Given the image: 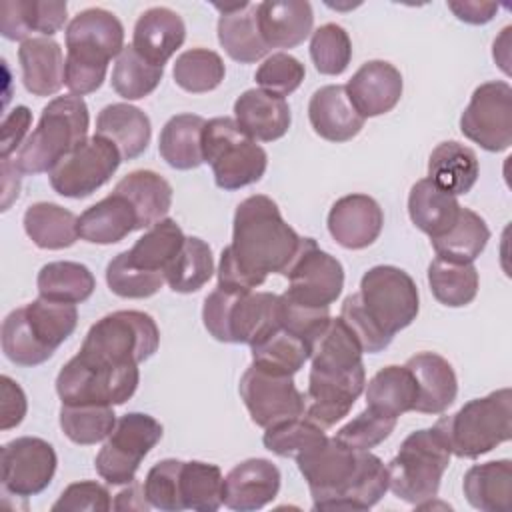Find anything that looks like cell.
<instances>
[{
  "label": "cell",
  "instance_id": "cell-38",
  "mask_svg": "<svg viewBox=\"0 0 512 512\" xmlns=\"http://www.w3.org/2000/svg\"><path fill=\"white\" fill-rule=\"evenodd\" d=\"M418 398V386L412 372L406 366H384L366 384V406L398 418L414 410Z\"/></svg>",
  "mask_w": 512,
  "mask_h": 512
},
{
  "label": "cell",
  "instance_id": "cell-62",
  "mask_svg": "<svg viewBox=\"0 0 512 512\" xmlns=\"http://www.w3.org/2000/svg\"><path fill=\"white\" fill-rule=\"evenodd\" d=\"M112 508L114 510H148L150 502L146 500L144 484L136 482V478H134L130 484H126L124 490H120L116 494V500L112 502Z\"/></svg>",
  "mask_w": 512,
  "mask_h": 512
},
{
  "label": "cell",
  "instance_id": "cell-30",
  "mask_svg": "<svg viewBox=\"0 0 512 512\" xmlns=\"http://www.w3.org/2000/svg\"><path fill=\"white\" fill-rule=\"evenodd\" d=\"M96 134L110 140L118 148L122 160H134L148 148L152 126L146 112L138 106L116 102L98 112Z\"/></svg>",
  "mask_w": 512,
  "mask_h": 512
},
{
  "label": "cell",
  "instance_id": "cell-54",
  "mask_svg": "<svg viewBox=\"0 0 512 512\" xmlns=\"http://www.w3.org/2000/svg\"><path fill=\"white\" fill-rule=\"evenodd\" d=\"M180 468L182 460L166 458L156 462L144 480V494L152 508L164 512H180L184 510L180 498Z\"/></svg>",
  "mask_w": 512,
  "mask_h": 512
},
{
  "label": "cell",
  "instance_id": "cell-42",
  "mask_svg": "<svg viewBox=\"0 0 512 512\" xmlns=\"http://www.w3.org/2000/svg\"><path fill=\"white\" fill-rule=\"evenodd\" d=\"M428 284L440 304L462 308L478 294V270L472 262H454L436 256L428 266Z\"/></svg>",
  "mask_w": 512,
  "mask_h": 512
},
{
  "label": "cell",
  "instance_id": "cell-35",
  "mask_svg": "<svg viewBox=\"0 0 512 512\" xmlns=\"http://www.w3.org/2000/svg\"><path fill=\"white\" fill-rule=\"evenodd\" d=\"M478 174L480 164L476 152L456 140L440 142L428 158V178L452 196L468 194Z\"/></svg>",
  "mask_w": 512,
  "mask_h": 512
},
{
  "label": "cell",
  "instance_id": "cell-50",
  "mask_svg": "<svg viewBox=\"0 0 512 512\" xmlns=\"http://www.w3.org/2000/svg\"><path fill=\"white\" fill-rule=\"evenodd\" d=\"M2 350L18 366H38L54 352L48 350L30 330L24 306L12 310L2 322Z\"/></svg>",
  "mask_w": 512,
  "mask_h": 512
},
{
  "label": "cell",
  "instance_id": "cell-1",
  "mask_svg": "<svg viewBox=\"0 0 512 512\" xmlns=\"http://www.w3.org/2000/svg\"><path fill=\"white\" fill-rule=\"evenodd\" d=\"M308 482L314 510H368L388 490V468L370 450L324 438L294 458Z\"/></svg>",
  "mask_w": 512,
  "mask_h": 512
},
{
  "label": "cell",
  "instance_id": "cell-59",
  "mask_svg": "<svg viewBox=\"0 0 512 512\" xmlns=\"http://www.w3.org/2000/svg\"><path fill=\"white\" fill-rule=\"evenodd\" d=\"M32 122V112L26 106H16L2 120V138H0V158H8L16 148L28 138V128Z\"/></svg>",
  "mask_w": 512,
  "mask_h": 512
},
{
  "label": "cell",
  "instance_id": "cell-5",
  "mask_svg": "<svg viewBox=\"0 0 512 512\" xmlns=\"http://www.w3.org/2000/svg\"><path fill=\"white\" fill-rule=\"evenodd\" d=\"M88 126L90 116L82 96H56L42 108L38 126L20 146L14 160L16 168L22 174L50 172L68 152L88 138Z\"/></svg>",
  "mask_w": 512,
  "mask_h": 512
},
{
  "label": "cell",
  "instance_id": "cell-56",
  "mask_svg": "<svg viewBox=\"0 0 512 512\" xmlns=\"http://www.w3.org/2000/svg\"><path fill=\"white\" fill-rule=\"evenodd\" d=\"M304 76L306 70L298 58L286 52H274L258 66L254 80L260 90L284 98L302 84Z\"/></svg>",
  "mask_w": 512,
  "mask_h": 512
},
{
  "label": "cell",
  "instance_id": "cell-24",
  "mask_svg": "<svg viewBox=\"0 0 512 512\" xmlns=\"http://www.w3.org/2000/svg\"><path fill=\"white\" fill-rule=\"evenodd\" d=\"M256 20L268 48H294L312 34L314 12L306 0H268L256 4Z\"/></svg>",
  "mask_w": 512,
  "mask_h": 512
},
{
  "label": "cell",
  "instance_id": "cell-9",
  "mask_svg": "<svg viewBox=\"0 0 512 512\" xmlns=\"http://www.w3.org/2000/svg\"><path fill=\"white\" fill-rule=\"evenodd\" d=\"M158 346L160 330L150 314L118 310L90 326L78 352L98 362L128 366L148 360Z\"/></svg>",
  "mask_w": 512,
  "mask_h": 512
},
{
  "label": "cell",
  "instance_id": "cell-8",
  "mask_svg": "<svg viewBox=\"0 0 512 512\" xmlns=\"http://www.w3.org/2000/svg\"><path fill=\"white\" fill-rule=\"evenodd\" d=\"M202 154L212 168L216 186L222 190H238L258 182L268 166L266 150L228 116L206 122Z\"/></svg>",
  "mask_w": 512,
  "mask_h": 512
},
{
  "label": "cell",
  "instance_id": "cell-12",
  "mask_svg": "<svg viewBox=\"0 0 512 512\" xmlns=\"http://www.w3.org/2000/svg\"><path fill=\"white\" fill-rule=\"evenodd\" d=\"M162 424L144 412H128L116 420L114 430L96 454V472L114 486L136 478L144 456L160 442Z\"/></svg>",
  "mask_w": 512,
  "mask_h": 512
},
{
  "label": "cell",
  "instance_id": "cell-22",
  "mask_svg": "<svg viewBox=\"0 0 512 512\" xmlns=\"http://www.w3.org/2000/svg\"><path fill=\"white\" fill-rule=\"evenodd\" d=\"M312 130L328 142H348L362 128L366 118L352 104L346 86L328 84L318 88L308 102Z\"/></svg>",
  "mask_w": 512,
  "mask_h": 512
},
{
  "label": "cell",
  "instance_id": "cell-51",
  "mask_svg": "<svg viewBox=\"0 0 512 512\" xmlns=\"http://www.w3.org/2000/svg\"><path fill=\"white\" fill-rule=\"evenodd\" d=\"M264 430V448L282 458H296L326 438L324 428L316 426L304 416L282 420Z\"/></svg>",
  "mask_w": 512,
  "mask_h": 512
},
{
  "label": "cell",
  "instance_id": "cell-57",
  "mask_svg": "<svg viewBox=\"0 0 512 512\" xmlns=\"http://www.w3.org/2000/svg\"><path fill=\"white\" fill-rule=\"evenodd\" d=\"M340 318L342 322L350 328V332L356 336L358 344L362 346V352L368 354H376L382 352L384 348H388V344L392 342L390 336H386L364 312L358 294H350L344 298L342 308H340Z\"/></svg>",
  "mask_w": 512,
  "mask_h": 512
},
{
  "label": "cell",
  "instance_id": "cell-32",
  "mask_svg": "<svg viewBox=\"0 0 512 512\" xmlns=\"http://www.w3.org/2000/svg\"><path fill=\"white\" fill-rule=\"evenodd\" d=\"M116 194L124 196L138 216V230L164 220L172 206L170 182L154 170H134L116 182Z\"/></svg>",
  "mask_w": 512,
  "mask_h": 512
},
{
  "label": "cell",
  "instance_id": "cell-64",
  "mask_svg": "<svg viewBox=\"0 0 512 512\" xmlns=\"http://www.w3.org/2000/svg\"><path fill=\"white\" fill-rule=\"evenodd\" d=\"M510 26H506L504 30H502V34H500V38L498 40H494V58L502 52L504 56H502V70L508 74L510 70H508V46H510V42H508V38H510Z\"/></svg>",
  "mask_w": 512,
  "mask_h": 512
},
{
  "label": "cell",
  "instance_id": "cell-27",
  "mask_svg": "<svg viewBox=\"0 0 512 512\" xmlns=\"http://www.w3.org/2000/svg\"><path fill=\"white\" fill-rule=\"evenodd\" d=\"M234 120L250 138L272 142L288 132L292 114L286 98L250 88L236 98Z\"/></svg>",
  "mask_w": 512,
  "mask_h": 512
},
{
  "label": "cell",
  "instance_id": "cell-52",
  "mask_svg": "<svg viewBox=\"0 0 512 512\" xmlns=\"http://www.w3.org/2000/svg\"><path fill=\"white\" fill-rule=\"evenodd\" d=\"M310 58L320 74H342L352 58V42L348 32L334 22L316 28L310 38Z\"/></svg>",
  "mask_w": 512,
  "mask_h": 512
},
{
  "label": "cell",
  "instance_id": "cell-19",
  "mask_svg": "<svg viewBox=\"0 0 512 512\" xmlns=\"http://www.w3.org/2000/svg\"><path fill=\"white\" fill-rule=\"evenodd\" d=\"M330 236L348 250H362L374 244L384 226L380 204L368 194H348L338 198L328 212Z\"/></svg>",
  "mask_w": 512,
  "mask_h": 512
},
{
  "label": "cell",
  "instance_id": "cell-7",
  "mask_svg": "<svg viewBox=\"0 0 512 512\" xmlns=\"http://www.w3.org/2000/svg\"><path fill=\"white\" fill-rule=\"evenodd\" d=\"M450 464V450L434 428L410 432L388 462V490L400 500L420 506L436 498Z\"/></svg>",
  "mask_w": 512,
  "mask_h": 512
},
{
  "label": "cell",
  "instance_id": "cell-15",
  "mask_svg": "<svg viewBox=\"0 0 512 512\" xmlns=\"http://www.w3.org/2000/svg\"><path fill=\"white\" fill-rule=\"evenodd\" d=\"M462 134L488 152L512 144V88L504 80L480 84L460 116Z\"/></svg>",
  "mask_w": 512,
  "mask_h": 512
},
{
  "label": "cell",
  "instance_id": "cell-45",
  "mask_svg": "<svg viewBox=\"0 0 512 512\" xmlns=\"http://www.w3.org/2000/svg\"><path fill=\"white\" fill-rule=\"evenodd\" d=\"M24 314L34 336L52 352L76 330L78 310L76 304L36 298L24 306Z\"/></svg>",
  "mask_w": 512,
  "mask_h": 512
},
{
  "label": "cell",
  "instance_id": "cell-26",
  "mask_svg": "<svg viewBox=\"0 0 512 512\" xmlns=\"http://www.w3.org/2000/svg\"><path fill=\"white\" fill-rule=\"evenodd\" d=\"M418 386L414 410L420 414H442L458 394V378L452 364L436 352H418L404 364Z\"/></svg>",
  "mask_w": 512,
  "mask_h": 512
},
{
  "label": "cell",
  "instance_id": "cell-10",
  "mask_svg": "<svg viewBox=\"0 0 512 512\" xmlns=\"http://www.w3.org/2000/svg\"><path fill=\"white\" fill-rule=\"evenodd\" d=\"M138 382V364L114 366L78 352L58 372L56 392L62 404L118 406L132 398Z\"/></svg>",
  "mask_w": 512,
  "mask_h": 512
},
{
  "label": "cell",
  "instance_id": "cell-60",
  "mask_svg": "<svg viewBox=\"0 0 512 512\" xmlns=\"http://www.w3.org/2000/svg\"><path fill=\"white\" fill-rule=\"evenodd\" d=\"M0 392H2V402H0V410H2V430H10L14 426H18L24 416H26V394L24 390L18 386V382H14L10 376H2L0 378Z\"/></svg>",
  "mask_w": 512,
  "mask_h": 512
},
{
  "label": "cell",
  "instance_id": "cell-47",
  "mask_svg": "<svg viewBox=\"0 0 512 512\" xmlns=\"http://www.w3.org/2000/svg\"><path fill=\"white\" fill-rule=\"evenodd\" d=\"M116 426L112 406L104 404H62L60 428L68 440L80 446L102 442Z\"/></svg>",
  "mask_w": 512,
  "mask_h": 512
},
{
  "label": "cell",
  "instance_id": "cell-4",
  "mask_svg": "<svg viewBox=\"0 0 512 512\" xmlns=\"http://www.w3.org/2000/svg\"><path fill=\"white\" fill-rule=\"evenodd\" d=\"M458 458H478L512 436V390L500 388L468 400L458 412L440 416L432 426Z\"/></svg>",
  "mask_w": 512,
  "mask_h": 512
},
{
  "label": "cell",
  "instance_id": "cell-17",
  "mask_svg": "<svg viewBox=\"0 0 512 512\" xmlns=\"http://www.w3.org/2000/svg\"><path fill=\"white\" fill-rule=\"evenodd\" d=\"M52 444L36 436H20L2 446V486L6 492L30 498L46 490L56 472Z\"/></svg>",
  "mask_w": 512,
  "mask_h": 512
},
{
  "label": "cell",
  "instance_id": "cell-43",
  "mask_svg": "<svg viewBox=\"0 0 512 512\" xmlns=\"http://www.w3.org/2000/svg\"><path fill=\"white\" fill-rule=\"evenodd\" d=\"M252 364L284 376H294L310 358V346L306 340L278 326L258 342L250 346Z\"/></svg>",
  "mask_w": 512,
  "mask_h": 512
},
{
  "label": "cell",
  "instance_id": "cell-34",
  "mask_svg": "<svg viewBox=\"0 0 512 512\" xmlns=\"http://www.w3.org/2000/svg\"><path fill=\"white\" fill-rule=\"evenodd\" d=\"M456 196L438 188L428 176L412 184L408 194V216L412 224L430 238L448 232L460 214Z\"/></svg>",
  "mask_w": 512,
  "mask_h": 512
},
{
  "label": "cell",
  "instance_id": "cell-2",
  "mask_svg": "<svg viewBox=\"0 0 512 512\" xmlns=\"http://www.w3.org/2000/svg\"><path fill=\"white\" fill-rule=\"evenodd\" d=\"M300 240L302 236L282 218L278 204L266 194H254L236 206L232 242L226 248L260 286L268 274H284Z\"/></svg>",
  "mask_w": 512,
  "mask_h": 512
},
{
  "label": "cell",
  "instance_id": "cell-21",
  "mask_svg": "<svg viewBox=\"0 0 512 512\" xmlns=\"http://www.w3.org/2000/svg\"><path fill=\"white\" fill-rule=\"evenodd\" d=\"M402 74L386 60L364 62L346 82V92L364 118L390 112L402 96Z\"/></svg>",
  "mask_w": 512,
  "mask_h": 512
},
{
  "label": "cell",
  "instance_id": "cell-6",
  "mask_svg": "<svg viewBox=\"0 0 512 512\" xmlns=\"http://www.w3.org/2000/svg\"><path fill=\"white\" fill-rule=\"evenodd\" d=\"M202 320L212 338L252 346L280 326L278 294L212 290L202 308Z\"/></svg>",
  "mask_w": 512,
  "mask_h": 512
},
{
  "label": "cell",
  "instance_id": "cell-44",
  "mask_svg": "<svg viewBox=\"0 0 512 512\" xmlns=\"http://www.w3.org/2000/svg\"><path fill=\"white\" fill-rule=\"evenodd\" d=\"M214 274V258L210 246L198 236H186L180 252L166 268V284L180 294L200 290Z\"/></svg>",
  "mask_w": 512,
  "mask_h": 512
},
{
  "label": "cell",
  "instance_id": "cell-41",
  "mask_svg": "<svg viewBox=\"0 0 512 512\" xmlns=\"http://www.w3.org/2000/svg\"><path fill=\"white\" fill-rule=\"evenodd\" d=\"M490 240L486 220L470 208H460L458 220L442 236L430 238L436 256L454 262H474Z\"/></svg>",
  "mask_w": 512,
  "mask_h": 512
},
{
  "label": "cell",
  "instance_id": "cell-37",
  "mask_svg": "<svg viewBox=\"0 0 512 512\" xmlns=\"http://www.w3.org/2000/svg\"><path fill=\"white\" fill-rule=\"evenodd\" d=\"M24 232L42 250L70 248L78 236V216L54 202L30 204L22 218Z\"/></svg>",
  "mask_w": 512,
  "mask_h": 512
},
{
  "label": "cell",
  "instance_id": "cell-14",
  "mask_svg": "<svg viewBox=\"0 0 512 512\" xmlns=\"http://www.w3.org/2000/svg\"><path fill=\"white\" fill-rule=\"evenodd\" d=\"M120 162L118 148L110 140L94 134L48 172L50 186L64 198H86L112 178Z\"/></svg>",
  "mask_w": 512,
  "mask_h": 512
},
{
  "label": "cell",
  "instance_id": "cell-55",
  "mask_svg": "<svg viewBox=\"0 0 512 512\" xmlns=\"http://www.w3.org/2000/svg\"><path fill=\"white\" fill-rule=\"evenodd\" d=\"M396 420L398 418L384 416L366 406V410L344 424L334 438L352 450H372L394 432Z\"/></svg>",
  "mask_w": 512,
  "mask_h": 512
},
{
  "label": "cell",
  "instance_id": "cell-29",
  "mask_svg": "<svg viewBox=\"0 0 512 512\" xmlns=\"http://www.w3.org/2000/svg\"><path fill=\"white\" fill-rule=\"evenodd\" d=\"M24 88L34 96H52L64 84V54L56 40L32 36L18 48Z\"/></svg>",
  "mask_w": 512,
  "mask_h": 512
},
{
  "label": "cell",
  "instance_id": "cell-16",
  "mask_svg": "<svg viewBox=\"0 0 512 512\" xmlns=\"http://www.w3.org/2000/svg\"><path fill=\"white\" fill-rule=\"evenodd\" d=\"M238 392L252 422L260 428L304 416V394L296 388L292 376L250 364L240 378Z\"/></svg>",
  "mask_w": 512,
  "mask_h": 512
},
{
  "label": "cell",
  "instance_id": "cell-18",
  "mask_svg": "<svg viewBox=\"0 0 512 512\" xmlns=\"http://www.w3.org/2000/svg\"><path fill=\"white\" fill-rule=\"evenodd\" d=\"M362 346L342 318H330L310 344V376L366 384Z\"/></svg>",
  "mask_w": 512,
  "mask_h": 512
},
{
  "label": "cell",
  "instance_id": "cell-61",
  "mask_svg": "<svg viewBox=\"0 0 512 512\" xmlns=\"http://www.w3.org/2000/svg\"><path fill=\"white\" fill-rule=\"evenodd\" d=\"M448 8L454 12V16L466 24H486L494 18L498 12L496 2H448Z\"/></svg>",
  "mask_w": 512,
  "mask_h": 512
},
{
  "label": "cell",
  "instance_id": "cell-49",
  "mask_svg": "<svg viewBox=\"0 0 512 512\" xmlns=\"http://www.w3.org/2000/svg\"><path fill=\"white\" fill-rule=\"evenodd\" d=\"M224 74L226 68L220 54L208 48H192L182 52L172 68L174 82L190 94H202L218 88Z\"/></svg>",
  "mask_w": 512,
  "mask_h": 512
},
{
  "label": "cell",
  "instance_id": "cell-3",
  "mask_svg": "<svg viewBox=\"0 0 512 512\" xmlns=\"http://www.w3.org/2000/svg\"><path fill=\"white\" fill-rule=\"evenodd\" d=\"M124 50V26L104 8H86L66 26L64 84L84 96L96 92L108 70V62Z\"/></svg>",
  "mask_w": 512,
  "mask_h": 512
},
{
  "label": "cell",
  "instance_id": "cell-39",
  "mask_svg": "<svg viewBox=\"0 0 512 512\" xmlns=\"http://www.w3.org/2000/svg\"><path fill=\"white\" fill-rule=\"evenodd\" d=\"M186 236L176 220L164 218L150 226L130 250H126L130 264L146 272H166L176 258Z\"/></svg>",
  "mask_w": 512,
  "mask_h": 512
},
{
  "label": "cell",
  "instance_id": "cell-31",
  "mask_svg": "<svg viewBox=\"0 0 512 512\" xmlns=\"http://www.w3.org/2000/svg\"><path fill=\"white\" fill-rule=\"evenodd\" d=\"M134 230H138L136 210L116 192L78 216V236L90 244H116Z\"/></svg>",
  "mask_w": 512,
  "mask_h": 512
},
{
  "label": "cell",
  "instance_id": "cell-46",
  "mask_svg": "<svg viewBox=\"0 0 512 512\" xmlns=\"http://www.w3.org/2000/svg\"><path fill=\"white\" fill-rule=\"evenodd\" d=\"M222 470L216 464L190 460L180 468V498L184 510L214 512L222 506Z\"/></svg>",
  "mask_w": 512,
  "mask_h": 512
},
{
  "label": "cell",
  "instance_id": "cell-48",
  "mask_svg": "<svg viewBox=\"0 0 512 512\" xmlns=\"http://www.w3.org/2000/svg\"><path fill=\"white\" fill-rule=\"evenodd\" d=\"M164 76L162 66L150 64L134 46H124L112 68V88L124 100H140L156 90Z\"/></svg>",
  "mask_w": 512,
  "mask_h": 512
},
{
  "label": "cell",
  "instance_id": "cell-33",
  "mask_svg": "<svg viewBox=\"0 0 512 512\" xmlns=\"http://www.w3.org/2000/svg\"><path fill=\"white\" fill-rule=\"evenodd\" d=\"M468 504L482 512H510L512 508V462L508 458L474 464L462 482Z\"/></svg>",
  "mask_w": 512,
  "mask_h": 512
},
{
  "label": "cell",
  "instance_id": "cell-58",
  "mask_svg": "<svg viewBox=\"0 0 512 512\" xmlns=\"http://www.w3.org/2000/svg\"><path fill=\"white\" fill-rule=\"evenodd\" d=\"M112 508L110 492L106 486L94 480H82L68 484L60 498L52 504L54 512H76V510H90V512H106Z\"/></svg>",
  "mask_w": 512,
  "mask_h": 512
},
{
  "label": "cell",
  "instance_id": "cell-28",
  "mask_svg": "<svg viewBox=\"0 0 512 512\" xmlns=\"http://www.w3.org/2000/svg\"><path fill=\"white\" fill-rule=\"evenodd\" d=\"M68 20L62 0H4L0 4V32L8 40H28L32 32L50 38Z\"/></svg>",
  "mask_w": 512,
  "mask_h": 512
},
{
  "label": "cell",
  "instance_id": "cell-25",
  "mask_svg": "<svg viewBox=\"0 0 512 512\" xmlns=\"http://www.w3.org/2000/svg\"><path fill=\"white\" fill-rule=\"evenodd\" d=\"M214 8L220 12L218 42L232 60L252 64L270 52L258 30L256 4H214Z\"/></svg>",
  "mask_w": 512,
  "mask_h": 512
},
{
  "label": "cell",
  "instance_id": "cell-20",
  "mask_svg": "<svg viewBox=\"0 0 512 512\" xmlns=\"http://www.w3.org/2000/svg\"><path fill=\"white\" fill-rule=\"evenodd\" d=\"M280 470L266 458H248L224 478L222 504L230 510L252 512L270 504L280 490Z\"/></svg>",
  "mask_w": 512,
  "mask_h": 512
},
{
  "label": "cell",
  "instance_id": "cell-40",
  "mask_svg": "<svg viewBox=\"0 0 512 512\" xmlns=\"http://www.w3.org/2000/svg\"><path fill=\"white\" fill-rule=\"evenodd\" d=\"M36 286L42 298L80 304L92 296L96 288V280L88 266L80 262L58 260V262H48L40 268Z\"/></svg>",
  "mask_w": 512,
  "mask_h": 512
},
{
  "label": "cell",
  "instance_id": "cell-53",
  "mask_svg": "<svg viewBox=\"0 0 512 512\" xmlns=\"http://www.w3.org/2000/svg\"><path fill=\"white\" fill-rule=\"evenodd\" d=\"M164 282L166 276L162 272H146L130 264L126 250L116 254L106 266V284L120 298H150Z\"/></svg>",
  "mask_w": 512,
  "mask_h": 512
},
{
  "label": "cell",
  "instance_id": "cell-11",
  "mask_svg": "<svg viewBox=\"0 0 512 512\" xmlns=\"http://www.w3.org/2000/svg\"><path fill=\"white\" fill-rule=\"evenodd\" d=\"M356 294L368 318L390 338L410 326L420 310L416 282L398 266H372L364 272Z\"/></svg>",
  "mask_w": 512,
  "mask_h": 512
},
{
  "label": "cell",
  "instance_id": "cell-63",
  "mask_svg": "<svg viewBox=\"0 0 512 512\" xmlns=\"http://www.w3.org/2000/svg\"><path fill=\"white\" fill-rule=\"evenodd\" d=\"M2 160V210H8L12 200L18 198L20 192V176L18 168L10 158H0Z\"/></svg>",
  "mask_w": 512,
  "mask_h": 512
},
{
  "label": "cell",
  "instance_id": "cell-23",
  "mask_svg": "<svg viewBox=\"0 0 512 512\" xmlns=\"http://www.w3.org/2000/svg\"><path fill=\"white\" fill-rule=\"evenodd\" d=\"M186 26L178 12L166 6H152L144 10L132 34L134 50L154 66H162L184 44Z\"/></svg>",
  "mask_w": 512,
  "mask_h": 512
},
{
  "label": "cell",
  "instance_id": "cell-13",
  "mask_svg": "<svg viewBox=\"0 0 512 512\" xmlns=\"http://www.w3.org/2000/svg\"><path fill=\"white\" fill-rule=\"evenodd\" d=\"M292 302L308 308H330L344 288V268L328 252L320 250L314 238H302L300 246L284 270Z\"/></svg>",
  "mask_w": 512,
  "mask_h": 512
},
{
  "label": "cell",
  "instance_id": "cell-36",
  "mask_svg": "<svg viewBox=\"0 0 512 512\" xmlns=\"http://www.w3.org/2000/svg\"><path fill=\"white\" fill-rule=\"evenodd\" d=\"M206 120L198 114L172 116L158 138V152L162 160L176 170H192L204 164L202 132Z\"/></svg>",
  "mask_w": 512,
  "mask_h": 512
}]
</instances>
